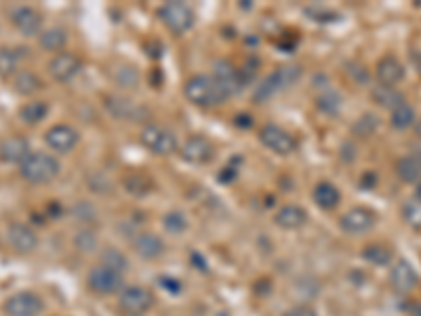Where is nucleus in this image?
<instances>
[{"instance_id": "obj_1", "label": "nucleus", "mask_w": 421, "mask_h": 316, "mask_svg": "<svg viewBox=\"0 0 421 316\" xmlns=\"http://www.w3.org/2000/svg\"><path fill=\"white\" fill-rule=\"evenodd\" d=\"M184 93L188 97L190 104L194 106H200V108H217L221 106L228 97L226 93L219 89V85L215 83L213 76H207V74H198V76H192L186 87H184Z\"/></svg>"}, {"instance_id": "obj_2", "label": "nucleus", "mask_w": 421, "mask_h": 316, "mask_svg": "<svg viewBox=\"0 0 421 316\" xmlns=\"http://www.w3.org/2000/svg\"><path fill=\"white\" fill-rule=\"evenodd\" d=\"M60 160L43 152H30V156L20 165V175L30 184H49L60 175Z\"/></svg>"}, {"instance_id": "obj_3", "label": "nucleus", "mask_w": 421, "mask_h": 316, "mask_svg": "<svg viewBox=\"0 0 421 316\" xmlns=\"http://www.w3.org/2000/svg\"><path fill=\"white\" fill-rule=\"evenodd\" d=\"M303 70L299 66H280L276 68L261 85L259 89L255 91V99L259 102H265L274 95H278L280 91H287L289 87H293L299 78H301Z\"/></svg>"}, {"instance_id": "obj_4", "label": "nucleus", "mask_w": 421, "mask_h": 316, "mask_svg": "<svg viewBox=\"0 0 421 316\" xmlns=\"http://www.w3.org/2000/svg\"><path fill=\"white\" fill-rule=\"evenodd\" d=\"M139 142L156 156H169L177 150V137L171 129L160 125H148L139 133Z\"/></svg>"}, {"instance_id": "obj_5", "label": "nucleus", "mask_w": 421, "mask_h": 316, "mask_svg": "<svg viewBox=\"0 0 421 316\" xmlns=\"http://www.w3.org/2000/svg\"><path fill=\"white\" fill-rule=\"evenodd\" d=\"M158 18L175 34H184L194 26V11L186 3H165L158 9Z\"/></svg>"}, {"instance_id": "obj_6", "label": "nucleus", "mask_w": 421, "mask_h": 316, "mask_svg": "<svg viewBox=\"0 0 421 316\" xmlns=\"http://www.w3.org/2000/svg\"><path fill=\"white\" fill-rule=\"evenodd\" d=\"M259 142L268 150H272L274 154H280V156H289L297 148L295 137L289 131H284L282 127H278V125H265V127H261Z\"/></svg>"}, {"instance_id": "obj_7", "label": "nucleus", "mask_w": 421, "mask_h": 316, "mask_svg": "<svg viewBox=\"0 0 421 316\" xmlns=\"http://www.w3.org/2000/svg\"><path fill=\"white\" fill-rule=\"evenodd\" d=\"M91 291L99 293V295H112V293H120L125 289V280L123 274L116 270H110L106 266H97L89 272L87 278Z\"/></svg>"}, {"instance_id": "obj_8", "label": "nucleus", "mask_w": 421, "mask_h": 316, "mask_svg": "<svg viewBox=\"0 0 421 316\" xmlns=\"http://www.w3.org/2000/svg\"><path fill=\"white\" fill-rule=\"evenodd\" d=\"M118 303L125 312L129 314H144L148 312L152 305H154V293L146 287H139V284H131V287H125L118 295Z\"/></svg>"}, {"instance_id": "obj_9", "label": "nucleus", "mask_w": 421, "mask_h": 316, "mask_svg": "<svg viewBox=\"0 0 421 316\" xmlns=\"http://www.w3.org/2000/svg\"><path fill=\"white\" fill-rule=\"evenodd\" d=\"M375 224H377V215L366 207H354L339 219L341 230L345 234H354V236L371 232L375 228Z\"/></svg>"}, {"instance_id": "obj_10", "label": "nucleus", "mask_w": 421, "mask_h": 316, "mask_svg": "<svg viewBox=\"0 0 421 316\" xmlns=\"http://www.w3.org/2000/svg\"><path fill=\"white\" fill-rule=\"evenodd\" d=\"M43 308H45L43 299L32 291L15 293L5 301V312L9 316H39Z\"/></svg>"}, {"instance_id": "obj_11", "label": "nucleus", "mask_w": 421, "mask_h": 316, "mask_svg": "<svg viewBox=\"0 0 421 316\" xmlns=\"http://www.w3.org/2000/svg\"><path fill=\"white\" fill-rule=\"evenodd\" d=\"M78 131L70 125H53L47 133H45V142L47 146L57 152V154H68L78 146Z\"/></svg>"}, {"instance_id": "obj_12", "label": "nucleus", "mask_w": 421, "mask_h": 316, "mask_svg": "<svg viewBox=\"0 0 421 316\" xmlns=\"http://www.w3.org/2000/svg\"><path fill=\"white\" fill-rule=\"evenodd\" d=\"M179 154H181V158L188 160V163L205 165V163H209V160L213 158L215 148H213V144H211L207 137H202V135H192V137H188V139L184 142V146L179 148Z\"/></svg>"}, {"instance_id": "obj_13", "label": "nucleus", "mask_w": 421, "mask_h": 316, "mask_svg": "<svg viewBox=\"0 0 421 316\" xmlns=\"http://www.w3.org/2000/svg\"><path fill=\"white\" fill-rule=\"evenodd\" d=\"M7 242L18 253H32L39 247V236L30 226L15 221L7 230Z\"/></svg>"}, {"instance_id": "obj_14", "label": "nucleus", "mask_w": 421, "mask_h": 316, "mask_svg": "<svg viewBox=\"0 0 421 316\" xmlns=\"http://www.w3.org/2000/svg\"><path fill=\"white\" fill-rule=\"evenodd\" d=\"M83 68V62L72 55V53H57L51 62H49V74L57 81V83H68L72 81Z\"/></svg>"}, {"instance_id": "obj_15", "label": "nucleus", "mask_w": 421, "mask_h": 316, "mask_svg": "<svg viewBox=\"0 0 421 316\" xmlns=\"http://www.w3.org/2000/svg\"><path fill=\"white\" fill-rule=\"evenodd\" d=\"M11 22L26 36H34L43 28V15L34 7H18V9H13L11 11Z\"/></svg>"}, {"instance_id": "obj_16", "label": "nucleus", "mask_w": 421, "mask_h": 316, "mask_svg": "<svg viewBox=\"0 0 421 316\" xmlns=\"http://www.w3.org/2000/svg\"><path fill=\"white\" fill-rule=\"evenodd\" d=\"M215 83L219 85V89L226 93V97L236 95L242 89V76L238 74V70H234L232 64L228 62H217L215 64V72H213Z\"/></svg>"}, {"instance_id": "obj_17", "label": "nucleus", "mask_w": 421, "mask_h": 316, "mask_svg": "<svg viewBox=\"0 0 421 316\" xmlns=\"http://www.w3.org/2000/svg\"><path fill=\"white\" fill-rule=\"evenodd\" d=\"M419 282L417 270L406 261V259H398L396 266L389 272V284L398 291V293H408L415 289V284Z\"/></svg>"}, {"instance_id": "obj_18", "label": "nucleus", "mask_w": 421, "mask_h": 316, "mask_svg": "<svg viewBox=\"0 0 421 316\" xmlns=\"http://www.w3.org/2000/svg\"><path fill=\"white\" fill-rule=\"evenodd\" d=\"M375 76L383 87H396L404 78V66L394 55H385L377 62Z\"/></svg>"}, {"instance_id": "obj_19", "label": "nucleus", "mask_w": 421, "mask_h": 316, "mask_svg": "<svg viewBox=\"0 0 421 316\" xmlns=\"http://www.w3.org/2000/svg\"><path fill=\"white\" fill-rule=\"evenodd\" d=\"M30 156V142L26 137H7L0 142V160L3 163H24Z\"/></svg>"}, {"instance_id": "obj_20", "label": "nucleus", "mask_w": 421, "mask_h": 316, "mask_svg": "<svg viewBox=\"0 0 421 316\" xmlns=\"http://www.w3.org/2000/svg\"><path fill=\"white\" fill-rule=\"evenodd\" d=\"M274 221L282 230H299L308 224V213L299 205H284L276 211Z\"/></svg>"}, {"instance_id": "obj_21", "label": "nucleus", "mask_w": 421, "mask_h": 316, "mask_svg": "<svg viewBox=\"0 0 421 316\" xmlns=\"http://www.w3.org/2000/svg\"><path fill=\"white\" fill-rule=\"evenodd\" d=\"M133 249L135 253L142 257V259H158L163 253H165V242L160 236L152 234V232H144V234H137L135 240H133Z\"/></svg>"}, {"instance_id": "obj_22", "label": "nucleus", "mask_w": 421, "mask_h": 316, "mask_svg": "<svg viewBox=\"0 0 421 316\" xmlns=\"http://www.w3.org/2000/svg\"><path fill=\"white\" fill-rule=\"evenodd\" d=\"M312 196H314V202H316L322 211H333V209L339 205V200H341V194H339L337 186L331 184V181H320V184H316Z\"/></svg>"}, {"instance_id": "obj_23", "label": "nucleus", "mask_w": 421, "mask_h": 316, "mask_svg": "<svg viewBox=\"0 0 421 316\" xmlns=\"http://www.w3.org/2000/svg\"><path fill=\"white\" fill-rule=\"evenodd\" d=\"M11 87H13V91L20 93V95H34L36 91L43 89V83H41V78H39L34 72L22 70V72H15V74H13Z\"/></svg>"}, {"instance_id": "obj_24", "label": "nucleus", "mask_w": 421, "mask_h": 316, "mask_svg": "<svg viewBox=\"0 0 421 316\" xmlns=\"http://www.w3.org/2000/svg\"><path fill=\"white\" fill-rule=\"evenodd\" d=\"M49 114V104L47 102H30V104H24L20 108V121L26 123V125H39L47 118Z\"/></svg>"}, {"instance_id": "obj_25", "label": "nucleus", "mask_w": 421, "mask_h": 316, "mask_svg": "<svg viewBox=\"0 0 421 316\" xmlns=\"http://www.w3.org/2000/svg\"><path fill=\"white\" fill-rule=\"evenodd\" d=\"M39 43H41L43 49L57 53V51H62V49L66 47V43H68V32H66L64 28H49V30L41 32Z\"/></svg>"}, {"instance_id": "obj_26", "label": "nucleus", "mask_w": 421, "mask_h": 316, "mask_svg": "<svg viewBox=\"0 0 421 316\" xmlns=\"http://www.w3.org/2000/svg\"><path fill=\"white\" fill-rule=\"evenodd\" d=\"M373 102L375 104H379L381 108H387V110H394V108H398L400 104H404V97H402V93L400 91H396L394 87H375L373 89Z\"/></svg>"}, {"instance_id": "obj_27", "label": "nucleus", "mask_w": 421, "mask_h": 316, "mask_svg": "<svg viewBox=\"0 0 421 316\" xmlns=\"http://www.w3.org/2000/svg\"><path fill=\"white\" fill-rule=\"evenodd\" d=\"M396 175L406 184H417L421 179V165L415 156H402L396 163Z\"/></svg>"}, {"instance_id": "obj_28", "label": "nucleus", "mask_w": 421, "mask_h": 316, "mask_svg": "<svg viewBox=\"0 0 421 316\" xmlns=\"http://www.w3.org/2000/svg\"><path fill=\"white\" fill-rule=\"evenodd\" d=\"M413 123H415V110H413V106H408L406 102H404V104H400L398 108H394V110H392L389 125H392L394 129H398V131H404V129L413 127Z\"/></svg>"}, {"instance_id": "obj_29", "label": "nucleus", "mask_w": 421, "mask_h": 316, "mask_svg": "<svg viewBox=\"0 0 421 316\" xmlns=\"http://www.w3.org/2000/svg\"><path fill=\"white\" fill-rule=\"evenodd\" d=\"M362 257L373 266H387L392 261V251L385 245L373 242V245H366L362 249Z\"/></svg>"}, {"instance_id": "obj_30", "label": "nucleus", "mask_w": 421, "mask_h": 316, "mask_svg": "<svg viewBox=\"0 0 421 316\" xmlns=\"http://www.w3.org/2000/svg\"><path fill=\"white\" fill-rule=\"evenodd\" d=\"M341 104H343L341 95H339L337 91H333V89H326V91L320 93L318 99H316V106H318L324 114H337V112L341 110Z\"/></svg>"}, {"instance_id": "obj_31", "label": "nucleus", "mask_w": 421, "mask_h": 316, "mask_svg": "<svg viewBox=\"0 0 421 316\" xmlns=\"http://www.w3.org/2000/svg\"><path fill=\"white\" fill-rule=\"evenodd\" d=\"M102 266H106V268L116 270V272L123 274V270L129 266V261H127V257L123 255V251L110 247V249H104V251H102Z\"/></svg>"}, {"instance_id": "obj_32", "label": "nucleus", "mask_w": 421, "mask_h": 316, "mask_svg": "<svg viewBox=\"0 0 421 316\" xmlns=\"http://www.w3.org/2000/svg\"><path fill=\"white\" fill-rule=\"evenodd\" d=\"M402 219L415 228V230H421V200L419 198H413V200H406L402 205Z\"/></svg>"}, {"instance_id": "obj_33", "label": "nucleus", "mask_w": 421, "mask_h": 316, "mask_svg": "<svg viewBox=\"0 0 421 316\" xmlns=\"http://www.w3.org/2000/svg\"><path fill=\"white\" fill-rule=\"evenodd\" d=\"M20 55L13 49H0V76H13L18 72Z\"/></svg>"}, {"instance_id": "obj_34", "label": "nucleus", "mask_w": 421, "mask_h": 316, "mask_svg": "<svg viewBox=\"0 0 421 316\" xmlns=\"http://www.w3.org/2000/svg\"><path fill=\"white\" fill-rule=\"evenodd\" d=\"M163 226L171 232V234H181L188 230V217L181 211H169L163 219Z\"/></svg>"}, {"instance_id": "obj_35", "label": "nucleus", "mask_w": 421, "mask_h": 316, "mask_svg": "<svg viewBox=\"0 0 421 316\" xmlns=\"http://www.w3.org/2000/svg\"><path fill=\"white\" fill-rule=\"evenodd\" d=\"M377 127H379L377 116H375V114H364V116H360V118L356 121L354 133H356L358 137H371V135L377 131Z\"/></svg>"}, {"instance_id": "obj_36", "label": "nucleus", "mask_w": 421, "mask_h": 316, "mask_svg": "<svg viewBox=\"0 0 421 316\" xmlns=\"http://www.w3.org/2000/svg\"><path fill=\"white\" fill-rule=\"evenodd\" d=\"M284 316H318V312L312 305H293Z\"/></svg>"}, {"instance_id": "obj_37", "label": "nucleus", "mask_w": 421, "mask_h": 316, "mask_svg": "<svg viewBox=\"0 0 421 316\" xmlns=\"http://www.w3.org/2000/svg\"><path fill=\"white\" fill-rule=\"evenodd\" d=\"M375 184H377V175H375L373 171H366V173L360 177V188H364V190H373Z\"/></svg>"}, {"instance_id": "obj_38", "label": "nucleus", "mask_w": 421, "mask_h": 316, "mask_svg": "<svg viewBox=\"0 0 421 316\" xmlns=\"http://www.w3.org/2000/svg\"><path fill=\"white\" fill-rule=\"evenodd\" d=\"M160 282H163V284H169V289H167V291H171V293H179V291H181V284H179L177 280H169V278H163Z\"/></svg>"}, {"instance_id": "obj_39", "label": "nucleus", "mask_w": 421, "mask_h": 316, "mask_svg": "<svg viewBox=\"0 0 421 316\" xmlns=\"http://www.w3.org/2000/svg\"><path fill=\"white\" fill-rule=\"evenodd\" d=\"M415 133H417V137L421 139V121H417V123H415Z\"/></svg>"}, {"instance_id": "obj_40", "label": "nucleus", "mask_w": 421, "mask_h": 316, "mask_svg": "<svg viewBox=\"0 0 421 316\" xmlns=\"http://www.w3.org/2000/svg\"><path fill=\"white\" fill-rule=\"evenodd\" d=\"M415 196H417V198H419V200H421V184H419V186H417V190H415Z\"/></svg>"}, {"instance_id": "obj_41", "label": "nucleus", "mask_w": 421, "mask_h": 316, "mask_svg": "<svg viewBox=\"0 0 421 316\" xmlns=\"http://www.w3.org/2000/svg\"><path fill=\"white\" fill-rule=\"evenodd\" d=\"M415 158H417V163L421 165V148H417V154H415Z\"/></svg>"}]
</instances>
